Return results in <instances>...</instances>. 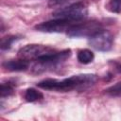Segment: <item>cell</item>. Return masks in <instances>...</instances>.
<instances>
[{"instance_id": "obj_4", "label": "cell", "mask_w": 121, "mask_h": 121, "mask_svg": "<svg viewBox=\"0 0 121 121\" xmlns=\"http://www.w3.org/2000/svg\"><path fill=\"white\" fill-rule=\"evenodd\" d=\"M101 29L102 26L97 21H80L72 26L67 34L70 37H91Z\"/></svg>"}, {"instance_id": "obj_6", "label": "cell", "mask_w": 121, "mask_h": 121, "mask_svg": "<svg viewBox=\"0 0 121 121\" xmlns=\"http://www.w3.org/2000/svg\"><path fill=\"white\" fill-rule=\"evenodd\" d=\"M78 22H72L65 19L60 18H54L53 20L43 22L35 26V28L42 32L47 33H62L66 32L70 29L72 26H74Z\"/></svg>"}, {"instance_id": "obj_3", "label": "cell", "mask_w": 121, "mask_h": 121, "mask_svg": "<svg viewBox=\"0 0 121 121\" xmlns=\"http://www.w3.org/2000/svg\"><path fill=\"white\" fill-rule=\"evenodd\" d=\"M88 14V8L87 5L82 2H75L70 3L67 6H62L57 10L53 12L54 18H60L69 20L72 22H80L84 21Z\"/></svg>"}, {"instance_id": "obj_15", "label": "cell", "mask_w": 121, "mask_h": 121, "mask_svg": "<svg viewBox=\"0 0 121 121\" xmlns=\"http://www.w3.org/2000/svg\"><path fill=\"white\" fill-rule=\"evenodd\" d=\"M113 69H114L118 74H121V63L113 62Z\"/></svg>"}, {"instance_id": "obj_9", "label": "cell", "mask_w": 121, "mask_h": 121, "mask_svg": "<svg viewBox=\"0 0 121 121\" xmlns=\"http://www.w3.org/2000/svg\"><path fill=\"white\" fill-rule=\"evenodd\" d=\"M24 97L27 102H36V101L42 100L43 98V95L42 92L34 88H28L26 90Z\"/></svg>"}, {"instance_id": "obj_8", "label": "cell", "mask_w": 121, "mask_h": 121, "mask_svg": "<svg viewBox=\"0 0 121 121\" xmlns=\"http://www.w3.org/2000/svg\"><path fill=\"white\" fill-rule=\"evenodd\" d=\"M3 67L10 72H22L26 71L29 67V61L22 58L16 60H9L3 62Z\"/></svg>"}, {"instance_id": "obj_14", "label": "cell", "mask_w": 121, "mask_h": 121, "mask_svg": "<svg viewBox=\"0 0 121 121\" xmlns=\"http://www.w3.org/2000/svg\"><path fill=\"white\" fill-rule=\"evenodd\" d=\"M106 93L112 96H121V81L109 87L106 90Z\"/></svg>"}, {"instance_id": "obj_11", "label": "cell", "mask_w": 121, "mask_h": 121, "mask_svg": "<svg viewBox=\"0 0 121 121\" xmlns=\"http://www.w3.org/2000/svg\"><path fill=\"white\" fill-rule=\"evenodd\" d=\"M14 93V87L11 82H3L0 86V95L1 98L8 97Z\"/></svg>"}, {"instance_id": "obj_10", "label": "cell", "mask_w": 121, "mask_h": 121, "mask_svg": "<svg viewBox=\"0 0 121 121\" xmlns=\"http://www.w3.org/2000/svg\"><path fill=\"white\" fill-rule=\"evenodd\" d=\"M77 58H78V60L80 63L87 64V63H90V62L93 61V60L95 58V55L89 49H81L78 52Z\"/></svg>"}, {"instance_id": "obj_1", "label": "cell", "mask_w": 121, "mask_h": 121, "mask_svg": "<svg viewBox=\"0 0 121 121\" xmlns=\"http://www.w3.org/2000/svg\"><path fill=\"white\" fill-rule=\"evenodd\" d=\"M96 81V77L93 74L75 75L63 79L46 78L40 81L39 88L56 92H68L72 90H85L93 86Z\"/></svg>"}, {"instance_id": "obj_13", "label": "cell", "mask_w": 121, "mask_h": 121, "mask_svg": "<svg viewBox=\"0 0 121 121\" xmlns=\"http://www.w3.org/2000/svg\"><path fill=\"white\" fill-rule=\"evenodd\" d=\"M18 40V37L17 36H13V35H9V36H6L4 38H2L1 40V49L2 50H8L11 47L12 43Z\"/></svg>"}, {"instance_id": "obj_5", "label": "cell", "mask_w": 121, "mask_h": 121, "mask_svg": "<svg viewBox=\"0 0 121 121\" xmlns=\"http://www.w3.org/2000/svg\"><path fill=\"white\" fill-rule=\"evenodd\" d=\"M56 51V49L43 44H27L24 47H22L18 51V57L22 58L24 60H26L28 61L30 60H37L40 58L48 55L52 52Z\"/></svg>"}, {"instance_id": "obj_2", "label": "cell", "mask_w": 121, "mask_h": 121, "mask_svg": "<svg viewBox=\"0 0 121 121\" xmlns=\"http://www.w3.org/2000/svg\"><path fill=\"white\" fill-rule=\"evenodd\" d=\"M71 56L70 49H64L61 51H54L48 55H45L39 60H35L32 70L34 73H42L47 70H52L57 66L63 63Z\"/></svg>"}, {"instance_id": "obj_7", "label": "cell", "mask_w": 121, "mask_h": 121, "mask_svg": "<svg viewBox=\"0 0 121 121\" xmlns=\"http://www.w3.org/2000/svg\"><path fill=\"white\" fill-rule=\"evenodd\" d=\"M89 43L97 51H109L113 44V37L111 32L101 29L89 37Z\"/></svg>"}, {"instance_id": "obj_12", "label": "cell", "mask_w": 121, "mask_h": 121, "mask_svg": "<svg viewBox=\"0 0 121 121\" xmlns=\"http://www.w3.org/2000/svg\"><path fill=\"white\" fill-rule=\"evenodd\" d=\"M106 9L113 13H121V0H109Z\"/></svg>"}]
</instances>
